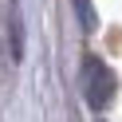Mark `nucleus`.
Instances as JSON below:
<instances>
[{"mask_svg": "<svg viewBox=\"0 0 122 122\" xmlns=\"http://www.w3.org/2000/svg\"><path fill=\"white\" fill-rule=\"evenodd\" d=\"M114 91H118L114 71L102 63V59H95V55H91L87 63H83V95H87V102L95 106V110H102V106H110Z\"/></svg>", "mask_w": 122, "mask_h": 122, "instance_id": "1", "label": "nucleus"}, {"mask_svg": "<svg viewBox=\"0 0 122 122\" xmlns=\"http://www.w3.org/2000/svg\"><path fill=\"white\" fill-rule=\"evenodd\" d=\"M75 8H79V20H83V28H87V32H95V8H91V0H75Z\"/></svg>", "mask_w": 122, "mask_h": 122, "instance_id": "2", "label": "nucleus"}]
</instances>
